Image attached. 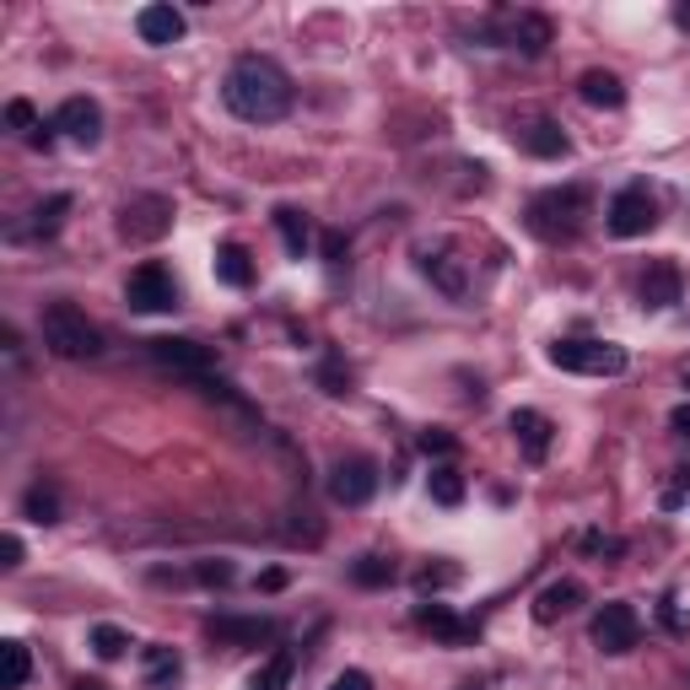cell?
Returning <instances> with one entry per match:
<instances>
[{
	"mask_svg": "<svg viewBox=\"0 0 690 690\" xmlns=\"http://www.w3.org/2000/svg\"><path fill=\"white\" fill-rule=\"evenodd\" d=\"M173 233V200L167 195H136L120 211V238L125 243H156Z\"/></svg>",
	"mask_w": 690,
	"mask_h": 690,
	"instance_id": "cell-7",
	"label": "cell"
},
{
	"mask_svg": "<svg viewBox=\"0 0 690 690\" xmlns=\"http://www.w3.org/2000/svg\"><path fill=\"white\" fill-rule=\"evenodd\" d=\"M184 675V658L173 648H146V686L151 690H173Z\"/></svg>",
	"mask_w": 690,
	"mask_h": 690,
	"instance_id": "cell-26",
	"label": "cell"
},
{
	"mask_svg": "<svg viewBox=\"0 0 690 690\" xmlns=\"http://www.w3.org/2000/svg\"><path fill=\"white\" fill-rule=\"evenodd\" d=\"M318 254H324V265H346V238L340 233H318Z\"/></svg>",
	"mask_w": 690,
	"mask_h": 690,
	"instance_id": "cell-37",
	"label": "cell"
},
{
	"mask_svg": "<svg viewBox=\"0 0 690 690\" xmlns=\"http://www.w3.org/2000/svg\"><path fill=\"white\" fill-rule=\"evenodd\" d=\"M125 302L136 308V313H173L178 308V280L167 265H156V260H146L130 271L125 280Z\"/></svg>",
	"mask_w": 690,
	"mask_h": 690,
	"instance_id": "cell-6",
	"label": "cell"
},
{
	"mask_svg": "<svg viewBox=\"0 0 690 690\" xmlns=\"http://www.w3.org/2000/svg\"><path fill=\"white\" fill-rule=\"evenodd\" d=\"M453 577H459V572H453V566H426V572H421V577H415V582H421V588H448V582H453Z\"/></svg>",
	"mask_w": 690,
	"mask_h": 690,
	"instance_id": "cell-40",
	"label": "cell"
},
{
	"mask_svg": "<svg viewBox=\"0 0 690 690\" xmlns=\"http://www.w3.org/2000/svg\"><path fill=\"white\" fill-rule=\"evenodd\" d=\"M65 211H71V195H49V200L33 211V227H27V233H33V238H54L60 222H65Z\"/></svg>",
	"mask_w": 690,
	"mask_h": 690,
	"instance_id": "cell-29",
	"label": "cell"
},
{
	"mask_svg": "<svg viewBox=\"0 0 690 690\" xmlns=\"http://www.w3.org/2000/svg\"><path fill=\"white\" fill-rule=\"evenodd\" d=\"M222 103L243 125H276L291 114V76L271 54H238L227 81H222Z\"/></svg>",
	"mask_w": 690,
	"mask_h": 690,
	"instance_id": "cell-1",
	"label": "cell"
},
{
	"mask_svg": "<svg viewBox=\"0 0 690 690\" xmlns=\"http://www.w3.org/2000/svg\"><path fill=\"white\" fill-rule=\"evenodd\" d=\"M329 690H373V675H362V669H340Z\"/></svg>",
	"mask_w": 690,
	"mask_h": 690,
	"instance_id": "cell-39",
	"label": "cell"
},
{
	"mask_svg": "<svg viewBox=\"0 0 690 690\" xmlns=\"http://www.w3.org/2000/svg\"><path fill=\"white\" fill-rule=\"evenodd\" d=\"M680 297H686V276H680V265H675V260H653V265H648V276H642V308L664 313V308H675Z\"/></svg>",
	"mask_w": 690,
	"mask_h": 690,
	"instance_id": "cell-15",
	"label": "cell"
},
{
	"mask_svg": "<svg viewBox=\"0 0 690 690\" xmlns=\"http://www.w3.org/2000/svg\"><path fill=\"white\" fill-rule=\"evenodd\" d=\"M658 615H664V626H669L675 637H686V631H690V620H686V615H680V599H675V593H664V604H658Z\"/></svg>",
	"mask_w": 690,
	"mask_h": 690,
	"instance_id": "cell-36",
	"label": "cell"
},
{
	"mask_svg": "<svg viewBox=\"0 0 690 690\" xmlns=\"http://www.w3.org/2000/svg\"><path fill=\"white\" fill-rule=\"evenodd\" d=\"M38 335H43V346H49L54 356H65V362H92V356L103 351V329H98L76 302H49L43 318H38Z\"/></svg>",
	"mask_w": 690,
	"mask_h": 690,
	"instance_id": "cell-2",
	"label": "cell"
},
{
	"mask_svg": "<svg viewBox=\"0 0 690 690\" xmlns=\"http://www.w3.org/2000/svg\"><path fill=\"white\" fill-rule=\"evenodd\" d=\"M459 442H453V431H442V426H431V431H421V453H431V459H448Z\"/></svg>",
	"mask_w": 690,
	"mask_h": 690,
	"instance_id": "cell-34",
	"label": "cell"
},
{
	"mask_svg": "<svg viewBox=\"0 0 690 690\" xmlns=\"http://www.w3.org/2000/svg\"><path fill=\"white\" fill-rule=\"evenodd\" d=\"M27 675H33V653H27V642H0V686L5 690H22L27 686Z\"/></svg>",
	"mask_w": 690,
	"mask_h": 690,
	"instance_id": "cell-25",
	"label": "cell"
},
{
	"mask_svg": "<svg viewBox=\"0 0 690 690\" xmlns=\"http://www.w3.org/2000/svg\"><path fill=\"white\" fill-rule=\"evenodd\" d=\"M582 551L588 555H626V545L615 535H582Z\"/></svg>",
	"mask_w": 690,
	"mask_h": 690,
	"instance_id": "cell-38",
	"label": "cell"
},
{
	"mask_svg": "<svg viewBox=\"0 0 690 690\" xmlns=\"http://www.w3.org/2000/svg\"><path fill=\"white\" fill-rule=\"evenodd\" d=\"M426 491H431V502H437V507H459V502H464V475H459L453 464H431Z\"/></svg>",
	"mask_w": 690,
	"mask_h": 690,
	"instance_id": "cell-27",
	"label": "cell"
},
{
	"mask_svg": "<svg viewBox=\"0 0 690 690\" xmlns=\"http://www.w3.org/2000/svg\"><path fill=\"white\" fill-rule=\"evenodd\" d=\"M507 43H513V49H524L529 60H540V54L555 43L551 16H540V11H518V16L507 22Z\"/></svg>",
	"mask_w": 690,
	"mask_h": 690,
	"instance_id": "cell-18",
	"label": "cell"
},
{
	"mask_svg": "<svg viewBox=\"0 0 690 690\" xmlns=\"http://www.w3.org/2000/svg\"><path fill=\"white\" fill-rule=\"evenodd\" d=\"M260 588H265V593H280V588H286V572H280V566L260 572Z\"/></svg>",
	"mask_w": 690,
	"mask_h": 690,
	"instance_id": "cell-42",
	"label": "cell"
},
{
	"mask_svg": "<svg viewBox=\"0 0 690 690\" xmlns=\"http://www.w3.org/2000/svg\"><path fill=\"white\" fill-rule=\"evenodd\" d=\"M151 346V356L162 362V367H173V373H189V378H205L211 373V346H200V340H184V335H162V340H146Z\"/></svg>",
	"mask_w": 690,
	"mask_h": 690,
	"instance_id": "cell-11",
	"label": "cell"
},
{
	"mask_svg": "<svg viewBox=\"0 0 690 690\" xmlns=\"http://www.w3.org/2000/svg\"><path fill=\"white\" fill-rule=\"evenodd\" d=\"M216 280L233 286V291H243V286L254 280V265H249V249H243V243H222V249H216Z\"/></svg>",
	"mask_w": 690,
	"mask_h": 690,
	"instance_id": "cell-24",
	"label": "cell"
},
{
	"mask_svg": "<svg viewBox=\"0 0 690 690\" xmlns=\"http://www.w3.org/2000/svg\"><path fill=\"white\" fill-rule=\"evenodd\" d=\"M318 389H324V394H351V367H346L340 356H324V367H318Z\"/></svg>",
	"mask_w": 690,
	"mask_h": 690,
	"instance_id": "cell-33",
	"label": "cell"
},
{
	"mask_svg": "<svg viewBox=\"0 0 690 690\" xmlns=\"http://www.w3.org/2000/svg\"><path fill=\"white\" fill-rule=\"evenodd\" d=\"M373 491H378V464H373L367 453H351V459H340V464L329 469V497H335L340 507H367Z\"/></svg>",
	"mask_w": 690,
	"mask_h": 690,
	"instance_id": "cell-9",
	"label": "cell"
},
{
	"mask_svg": "<svg viewBox=\"0 0 690 690\" xmlns=\"http://www.w3.org/2000/svg\"><path fill=\"white\" fill-rule=\"evenodd\" d=\"M415 626H421V631H431L437 642H475V626H469V620H459L448 604H421V610H415Z\"/></svg>",
	"mask_w": 690,
	"mask_h": 690,
	"instance_id": "cell-20",
	"label": "cell"
},
{
	"mask_svg": "<svg viewBox=\"0 0 690 690\" xmlns=\"http://www.w3.org/2000/svg\"><path fill=\"white\" fill-rule=\"evenodd\" d=\"M5 125H11L16 136H27V140L43 130V125H38V109H33L27 98H11V103H5Z\"/></svg>",
	"mask_w": 690,
	"mask_h": 690,
	"instance_id": "cell-32",
	"label": "cell"
},
{
	"mask_svg": "<svg viewBox=\"0 0 690 690\" xmlns=\"http://www.w3.org/2000/svg\"><path fill=\"white\" fill-rule=\"evenodd\" d=\"M195 577H200L205 588H227V582H233V561H200Z\"/></svg>",
	"mask_w": 690,
	"mask_h": 690,
	"instance_id": "cell-35",
	"label": "cell"
},
{
	"mask_svg": "<svg viewBox=\"0 0 690 690\" xmlns=\"http://www.w3.org/2000/svg\"><path fill=\"white\" fill-rule=\"evenodd\" d=\"M513 140H518L529 156H545V162H555V156L572 151V140H566V130H561L555 120H529V125L513 130Z\"/></svg>",
	"mask_w": 690,
	"mask_h": 690,
	"instance_id": "cell-19",
	"label": "cell"
},
{
	"mask_svg": "<svg viewBox=\"0 0 690 690\" xmlns=\"http://www.w3.org/2000/svg\"><path fill=\"white\" fill-rule=\"evenodd\" d=\"M276 233H280V243H286L291 260H302V254L313 249V222H308L297 205H280L276 211Z\"/></svg>",
	"mask_w": 690,
	"mask_h": 690,
	"instance_id": "cell-22",
	"label": "cell"
},
{
	"mask_svg": "<svg viewBox=\"0 0 690 690\" xmlns=\"http://www.w3.org/2000/svg\"><path fill=\"white\" fill-rule=\"evenodd\" d=\"M136 33L146 43H178L184 38V11L178 5H167V0H156V5H140L136 11Z\"/></svg>",
	"mask_w": 690,
	"mask_h": 690,
	"instance_id": "cell-16",
	"label": "cell"
},
{
	"mask_svg": "<svg viewBox=\"0 0 690 690\" xmlns=\"http://www.w3.org/2000/svg\"><path fill=\"white\" fill-rule=\"evenodd\" d=\"M551 367L582 373V378H620L626 373V346H615V340H555Z\"/></svg>",
	"mask_w": 690,
	"mask_h": 690,
	"instance_id": "cell-4",
	"label": "cell"
},
{
	"mask_svg": "<svg viewBox=\"0 0 690 690\" xmlns=\"http://www.w3.org/2000/svg\"><path fill=\"white\" fill-rule=\"evenodd\" d=\"M415 265H421V276L431 280L448 302H464V297H469V276H464V260H459V254H448V249H421Z\"/></svg>",
	"mask_w": 690,
	"mask_h": 690,
	"instance_id": "cell-12",
	"label": "cell"
},
{
	"mask_svg": "<svg viewBox=\"0 0 690 690\" xmlns=\"http://www.w3.org/2000/svg\"><path fill=\"white\" fill-rule=\"evenodd\" d=\"M593 648L599 653H610V658H620V653H631L637 642H642V620H637V610L626 604V599H610L599 615H593Z\"/></svg>",
	"mask_w": 690,
	"mask_h": 690,
	"instance_id": "cell-8",
	"label": "cell"
},
{
	"mask_svg": "<svg viewBox=\"0 0 690 690\" xmlns=\"http://www.w3.org/2000/svg\"><path fill=\"white\" fill-rule=\"evenodd\" d=\"M351 577H356L362 588H389V582H394V561H384V555H362V561L351 566Z\"/></svg>",
	"mask_w": 690,
	"mask_h": 690,
	"instance_id": "cell-30",
	"label": "cell"
},
{
	"mask_svg": "<svg viewBox=\"0 0 690 690\" xmlns=\"http://www.w3.org/2000/svg\"><path fill=\"white\" fill-rule=\"evenodd\" d=\"M54 130L71 136L76 146H98L103 140V109L92 98H65L60 114H54Z\"/></svg>",
	"mask_w": 690,
	"mask_h": 690,
	"instance_id": "cell-13",
	"label": "cell"
},
{
	"mask_svg": "<svg viewBox=\"0 0 690 690\" xmlns=\"http://www.w3.org/2000/svg\"><path fill=\"white\" fill-rule=\"evenodd\" d=\"M22 513L33 518V524H60V491L54 486H27V497H22Z\"/></svg>",
	"mask_w": 690,
	"mask_h": 690,
	"instance_id": "cell-28",
	"label": "cell"
},
{
	"mask_svg": "<svg viewBox=\"0 0 690 690\" xmlns=\"http://www.w3.org/2000/svg\"><path fill=\"white\" fill-rule=\"evenodd\" d=\"M205 637L222 642V648H260V642H276V620H265V615H211Z\"/></svg>",
	"mask_w": 690,
	"mask_h": 690,
	"instance_id": "cell-10",
	"label": "cell"
},
{
	"mask_svg": "<svg viewBox=\"0 0 690 690\" xmlns=\"http://www.w3.org/2000/svg\"><path fill=\"white\" fill-rule=\"evenodd\" d=\"M0 555H5L0 566H22V540H16V535H5V540H0Z\"/></svg>",
	"mask_w": 690,
	"mask_h": 690,
	"instance_id": "cell-41",
	"label": "cell"
},
{
	"mask_svg": "<svg viewBox=\"0 0 690 690\" xmlns=\"http://www.w3.org/2000/svg\"><path fill=\"white\" fill-rule=\"evenodd\" d=\"M582 599H588V588H582L577 577H555V582L540 588V599H535V620L551 626V620H561V615H572Z\"/></svg>",
	"mask_w": 690,
	"mask_h": 690,
	"instance_id": "cell-17",
	"label": "cell"
},
{
	"mask_svg": "<svg viewBox=\"0 0 690 690\" xmlns=\"http://www.w3.org/2000/svg\"><path fill=\"white\" fill-rule=\"evenodd\" d=\"M686 384H690V373H686Z\"/></svg>",
	"mask_w": 690,
	"mask_h": 690,
	"instance_id": "cell-46",
	"label": "cell"
},
{
	"mask_svg": "<svg viewBox=\"0 0 690 690\" xmlns=\"http://www.w3.org/2000/svg\"><path fill=\"white\" fill-rule=\"evenodd\" d=\"M125 648H130V637H125L120 626H109V620H103V626H92V653H98V658H109V664H114V658H125Z\"/></svg>",
	"mask_w": 690,
	"mask_h": 690,
	"instance_id": "cell-31",
	"label": "cell"
},
{
	"mask_svg": "<svg viewBox=\"0 0 690 690\" xmlns=\"http://www.w3.org/2000/svg\"><path fill=\"white\" fill-rule=\"evenodd\" d=\"M507 426H513V437H518V448H524V459L529 464H545L551 459V442H555V421L540 411H513L507 415Z\"/></svg>",
	"mask_w": 690,
	"mask_h": 690,
	"instance_id": "cell-14",
	"label": "cell"
},
{
	"mask_svg": "<svg viewBox=\"0 0 690 690\" xmlns=\"http://www.w3.org/2000/svg\"><path fill=\"white\" fill-rule=\"evenodd\" d=\"M71 690H109V686H103V680H76Z\"/></svg>",
	"mask_w": 690,
	"mask_h": 690,
	"instance_id": "cell-45",
	"label": "cell"
},
{
	"mask_svg": "<svg viewBox=\"0 0 690 690\" xmlns=\"http://www.w3.org/2000/svg\"><path fill=\"white\" fill-rule=\"evenodd\" d=\"M669 426H675L680 437H690V405H675V411H669Z\"/></svg>",
	"mask_w": 690,
	"mask_h": 690,
	"instance_id": "cell-43",
	"label": "cell"
},
{
	"mask_svg": "<svg viewBox=\"0 0 690 690\" xmlns=\"http://www.w3.org/2000/svg\"><path fill=\"white\" fill-rule=\"evenodd\" d=\"M675 27H686L690 33V5H675Z\"/></svg>",
	"mask_w": 690,
	"mask_h": 690,
	"instance_id": "cell-44",
	"label": "cell"
},
{
	"mask_svg": "<svg viewBox=\"0 0 690 690\" xmlns=\"http://www.w3.org/2000/svg\"><path fill=\"white\" fill-rule=\"evenodd\" d=\"M604 222H610L615 238H648V233L658 227V200L648 195V184H626V189L610 200Z\"/></svg>",
	"mask_w": 690,
	"mask_h": 690,
	"instance_id": "cell-5",
	"label": "cell"
},
{
	"mask_svg": "<svg viewBox=\"0 0 690 690\" xmlns=\"http://www.w3.org/2000/svg\"><path fill=\"white\" fill-rule=\"evenodd\" d=\"M291 675H297V653H291V648H276V653L249 675V690H286Z\"/></svg>",
	"mask_w": 690,
	"mask_h": 690,
	"instance_id": "cell-23",
	"label": "cell"
},
{
	"mask_svg": "<svg viewBox=\"0 0 690 690\" xmlns=\"http://www.w3.org/2000/svg\"><path fill=\"white\" fill-rule=\"evenodd\" d=\"M577 92H582V103H593V109H620L626 103V81L615 76V71H582V81H577Z\"/></svg>",
	"mask_w": 690,
	"mask_h": 690,
	"instance_id": "cell-21",
	"label": "cell"
},
{
	"mask_svg": "<svg viewBox=\"0 0 690 690\" xmlns=\"http://www.w3.org/2000/svg\"><path fill=\"white\" fill-rule=\"evenodd\" d=\"M588 216V189L582 184H561V189H545L529 200V227L540 238H572Z\"/></svg>",
	"mask_w": 690,
	"mask_h": 690,
	"instance_id": "cell-3",
	"label": "cell"
}]
</instances>
